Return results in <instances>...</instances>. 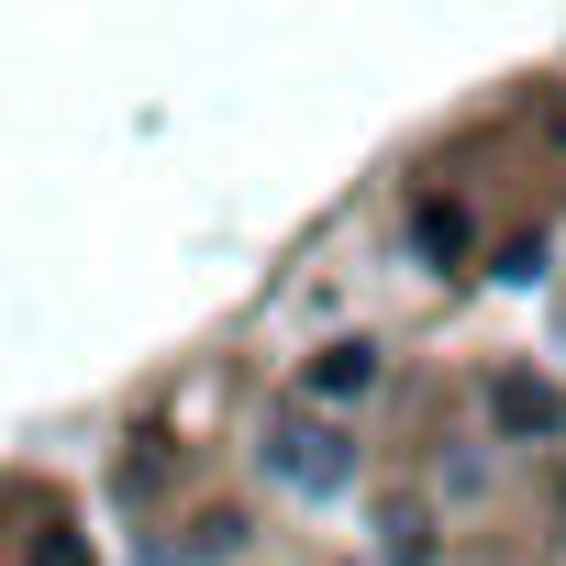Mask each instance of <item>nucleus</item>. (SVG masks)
<instances>
[{"instance_id":"obj_3","label":"nucleus","mask_w":566,"mask_h":566,"mask_svg":"<svg viewBox=\"0 0 566 566\" xmlns=\"http://www.w3.org/2000/svg\"><path fill=\"white\" fill-rule=\"evenodd\" d=\"M566 411H555V389L544 378H500V433H555Z\"/></svg>"},{"instance_id":"obj_1","label":"nucleus","mask_w":566,"mask_h":566,"mask_svg":"<svg viewBox=\"0 0 566 566\" xmlns=\"http://www.w3.org/2000/svg\"><path fill=\"white\" fill-rule=\"evenodd\" d=\"M266 467H277V478H301V489H334V478H345V444H334V433H277Z\"/></svg>"},{"instance_id":"obj_5","label":"nucleus","mask_w":566,"mask_h":566,"mask_svg":"<svg viewBox=\"0 0 566 566\" xmlns=\"http://www.w3.org/2000/svg\"><path fill=\"white\" fill-rule=\"evenodd\" d=\"M233 544H244V522H233V511H211V522L189 533V555H233Z\"/></svg>"},{"instance_id":"obj_6","label":"nucleus","mask_w":566,"mask_h":566,"mask_svg":"<svg viewBox=\"0 0 566 566\" xmlns=\"http://www.w3.org/2000/svg\"><path fill=\"white\" fill-rule=\"evenodd\" d=\"M34 566H90V544L78 533H34Z\"/></svg>"},{"instance_id":"obj_2","label":"nucleus","mask_w":566,"mask_h":566,"mask_svg":"<svg viewBox=\"0 0 566 566\" xmlns=\"http://www.w3.org/2000/svg\"><path fill=\"white\" fill-rule=\"evenodd\" d=\"M367 389H378V356H367V345L312 356V400H367Z\"/></svg>"},{"instance_id":"obj_4","label":"nucleus","mask_w":566,"mask_h":566,"mask_svg":"<svg viewBox=\"0 0 566 566\" xmlns=\"http://www.w3.org/2000/svg\"><path fill=\"white\" fill-rule=\"evenodd\" d=\"M411 244H422L433 266H455V255H467V211H455V200H422V211H411Z\"/></svg>"}]
</instances>
